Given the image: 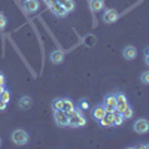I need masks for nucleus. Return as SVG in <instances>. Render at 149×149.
<instances>
[{"label":"nucleus","mask_w":149,"mask_h":149,"mask_svg":"<svg viewBox=\"0 0 149 149\" xmlns=\"http://www.w3.org/2000/svg\"><path fill=\"white\" fill-rule=\"evenodd\" d=\"M84 125H86V119L82 115L81 109H74L72 113H69V127L79 128V127H84Z\"/></svg>","instance_id":"nucleus-1"},{"label":"nucleus","mask_w":149,"mask_h":149,"mask_svg":"<svg viewBox=\"0 0 149 149\" xmlns=\"http://www.w3.org/2000/svg\"><path fill=\"white\" fill-rule=\"evenodd\" d=\"M10 137H12V142H14L17 146H24V145H27L29 140H30V136L26 130H22V128H17L12 131L10 134Z\"/></svg>","instance_id":"nucleus-2"},{"label":"nucleus","mask_w":149,"mask_h":149,"mask_svg":"<svg viewBox=\"0 0 149 149\" xmlns=\"http://www.w3.org/2000/svg\"><path fill=\"white\" fill-rule=\"evenodd\" d=\"M48 8H49V10H51V14H52L54 17H57V18H66V17L69 15V10H67L63 5H60L58 2H55L54 5L48 6Z\"/></svg>","instance_id":"nucleus-3"},{"label":"nucleus","mask_w":149,"mask_h":149,"mask_svg":"<svg viewBox=\"0 0 149 149\" xmlns=\"http://www.w3.org/2000/svg\"><path fill=\"white\" fill-rule=\"evenodd\" d=\"M54 119L58 127H69V115L61 109V110H54Z\"/></svg>","instance_id":"nucleus-4"},{"label":"nucleus","mask_w":149,"mask_h":149,"mask_svg":"<svg viewBox=\"0 0 149 149\" xmlns=\"http://www.w3.org/2000/svg\"><path fill=\"white\" fill-rule=\"evenodd\" d=\"M133 128L137 134H146L149 131V121L145 119V118H140V119H136L134 124H133Z\"/></svg>","instance_id":"nucleus-5"},{"label":"nucleus","mask_w":149,"mask_h":149,"mask_svg":"<svg viewBox=\"0 0 149 149\" xmlns=\"http://www.w3.org/2000/svg\"><path fill=\"white\" fill-rule=\"evenodd\" d=\"M106 112H116V94H107L102 103Z\"/></svg>","instance_id":"nucleus-6"},{"label":"nucleus","mask_w":149,"mask_h":149,"mask_svg":"<svg viewBox=\"0 0 149 149\" xmlns=\"http://www.w3.org/2000/svg\"><path fill=\"white\" fill-rule=\"evenodd\" d=\"M118 18H119V14H118V10L116 9H104V12H103V21L106 22V24H113V22H116L118 21Z\"/></svg>","instance_id":"nucleus-7"},{"label":"nucleus","mask_w":149,"mask_h":149,"mask_svg":"<svg viewBox=\"0 0 149 149\" xmlns=\"http://www.w3.org/2000/svg\"><path fill=\"white\" fill-rule=\"evenodd\" d=\"M122 57L127 61H133V60H136V57H137V49H136L133 45H128V46H125L122 49Z\"/></svg>","instance_id":"nucleus-8"},{"label":"nucleus","mask_w":149,"mask_h":149,"mask_svg":"<svg viewBox=\"0 0 149 149\" xmlns=\"http://www.w3.org/2000/svg\"><path fill=\"white\" fill-rule=\"evenodd\" d=\"M91 115H93V119L95 121H100L104 115H106V109L103 104H95L93 109H91Z\"/></svg>","instance_id":"nucleus-9"},{"label":"nucleus","mask_w":149,"mask_h":149,"mask_svg":"<svg viewBox=\"0 0 149 149\" xmlns=\"http://www.w3.org/2000/svg\"><path fill=\"white\" fill-rule=\"evenodd\" d=\"M49 60H51L52 64H61L64 61V52L61 49H54L49 55Z\"/></svg>","instance_id":"nucleus-10"},{"label":"nucleus","mask_w":149,"mask_h":149,"mask_svg":"<svg viewBox=\"0 0 149 149\" xmlns=\"http://www.w3.org/2000/svg\"><path fill=\"white\" fill-rule=\"evenodd\" d=\"M31 106H33V98L29 95H24L18 100V107L21 110H29V109H31Z\"/></svg>","instance_id":"nucleus-11"},{"label":"nucleus","mask_w":149,"mask_h":149,"mask_svg":"<svg viewBox=\"0 0 149 149\" xmlns=\"http://www.w3.org/2000/svg\"><path fill=\"white\" fill-rule=\"evenodd\" d=\"M127 106H128L127 97L124 95L122 93H118V94H116V110H118V112H122Z\"/></svg>","instance_id":"nucleus-12"},{"label":"nucleus","mask_w":149,"mask_h":149,"mask_svg":"<svg viewBox=\"0 0 149 149\" xmlns=\"http://www.w3.org/2000/svg\"><path fill=\"white\" fill-rule=\"evenodd\" d=\"M24 9H26L29 14H33L39 9V0H26L24 2Z\"/></svg>","instance_id":"nucleus-13"},{"label":"nucleus","mask_w":149,"mask_h":149,"mask_svg":"<svg viewBox=\"0 0 149 149\" xmlns=\"http://www.w3.org/2000/svg\"><path fill=\"white\" fill-rule=\"evenodd\" d=\"M113 113H115V112H106V115L98 122H100L103 127H107V128L112 127V125H113Z\"/></svg>","instance_id":"nucleus-14"},{"label":"nucleus","mask_w":149,"mask_h":149,"mask_svg":"<svg viewBox=\"0 0 149 149\" xmlns=\"http://www.w3.org/2000/svg\"><path fill=\"white\" fill-rule=\"evenodd\" d=\"M90 8L93 12H100L104 9V0H90Z\"/></svg>","instance_id":"nucleus-15"},{"label":"nucleus","mask_w":149,"mask_h":149,"mask_svg":"<svg viewBox=\"0 0 149 149\" xmlns=\"http://www.w3.org/2000/svg\"><path fill=\"white\" fill-rule=\"evenodd\" d=\"M74 109H76V107H74V103L70 100V98H63V110L66 112L67 115L72 113Z\"/></svg>","instance_id":"nucleus-16"},{"label":"nucleus","mask_w":149,"mask_h":149,"mask_svg":"<svg viewBox=\"0 0 149 149\" xmlns=\"http://www.w3.org/2000/svg\"><path fill=\"white\" fill-rule=\"evenodd\" d=\"M60 5H63L69 12H73L74 8H76V3H74V0H57Z\"/></svg>","instance_id":"nucleus-17"},{"label":"nucleus","mask_w":149,"mask_h":149,"mask_svg":"<svg viewBox=\"0 0 149 149\" xmlns=\"http://www.w3.org/2000/svg\"><path fill=\"white\" fill-rule=\"evenodd\" d=\"M124 121H125V118L122 116L121 112L116 110L115 113H113V125H115V127H121L122 124H124Z\"/></svg>","instance_id":"nucleus-18"},{"label":"nucleus","mask_w":149,"mask_h":149,"mask_svg":"<svg viewBox=\"0 0 149 149\" xmlns=\"http://www.w3.org/2000/svg\"><path fill=\"white\" fill-rule=\"evenodd\" d=\"M121 113H122V116L125 118V119H128V118H131V116H133V113H134V112H133V107L128 104L125 109H124V110L121 112Z\"/></svg>","instance_id":"nucleus-19"},{"label":"nucleus","mask_w":149,"mask_h":149,"mask_svg":"<svg viewBox=\"0 0 149 149\" xmlns=\"http://www.w3.org/2000/svg\"><path fill=\"white\" fill-rule=\"evenodd\" d=\"M52 109L54 110H61L63 109V98H55L52 102Z\"/></svg>","instance_id":"nucleus-20"},{"label":"nucleus","mask_w":149,"mask_h":149,"mask_svg":"<svg viewBox=\"0 0 149 149\" xmlns=\"http://www.w3.org/2000/svg\"><path fill=\"white\" fill-rule=\"evenodd\" d=\"M140 82L143 85H149V70H146L140 74Z\"/></svg>","instance_id":"nucleus-21"},{"label":"nucleus","mask_w":149,"mask_h":149,"mask_svg":"<svg viewBox=\"0 0 149 149\" xmlns=\"http://www.w3.org/2000/svg\"><path fill=\"white\" fill-rule=\"evenodd\" d=\"M6 24H8V19H6L5 14H3V12H0V30H5Z\"/></svg>","instance_id":"nucleus-22"},{"label":"nucleus","mask_w":149,"mask_h":149,"mask_svg":"<svg viewBox=\"0 0 149 149\" xmlns=\"http://www.w3.org/2000/svg\"><path fill=\"white\" fill-rule=\"evenodd\" d=\"M9 98H10V94H9V91L8 90H3L2 93H0V100H3V102H9Z\"/></svg>","instance_id":"nucleus-23"},{"label":"nucleus","mask_w":149,"mask_h":149,"mask_svg":"<svg viewBox=\"0 0 149 149\" xmlns=\"http://www.w3.org/2000/svg\"><path fill=\"white\" fill-rule=\"evenodd\" d=\"M143 60H145V64L149 67V48L145 49V55H143Z\"/></svg>","instance_id":"nucleus-24"},{"label":"nucleus","mask_w":149,"mask_h":149,"mask_svg":"<svg viewBox=\"0 0 149 149\" xmlns=\"http://www.w3.org/2000/svg\"><path fill=\"white\" fill-rule=\"evenodd\" d=\"M79 104H81V109H88L90 107V104H88V102H86V100H81Z\"/></svg>","instance_id":"nucleus-25"},{"label":"nucleus","mask_w":149,"mask_h":149,"mask_svg":"<svg viewBox=\"0 0 149 149\" xmlns=\"http://www.w3.org/2000/svg\"><path fill=\"white\" fill-rule=\"evenodd\" d=\"M6 104H8L6 102H3V100H0V110H5V109H6Z\"/></svg>","instance_id":"nucleus-26"},{"label":"nucleus","mask_w":149,"mask_h":149,"mask_svg":"<svg viewBox=\"0 0 149 149\" xmlns=\"http://www.w3.org/2000/svg\"><path fill=\"white\" fill-rule=\"evenodd\" d=\"M43 2H45L48 6H51V5H54V3L57 2V0H43Z\"/></svg>","instance_id":"nucleus-27"},{"label":"nucleus","mask_w":149,"mask_h":149,"mask_svg":"<svg viewBox=\"0 0 149 149\" xmlns=\"http://www.w3.org/2000/svg\"><path fill=\"white\" fill-rule=\"evenodd\" d=\"M3 84H5V76L0 73V85H3Z\"/></svg>","instance_id":"nucleus-28"},{"label":"nucleus","mask_w":149,"mask_h":149,"mask_svg":"<svg viewBox=\"0 0 149 149\" xmlns=\"http://www.w3.org/2000/svg\"><path fill=\"white\" fill-rule=\"evenodd\" d=\"M0 146H2V137H0Z\"/></svg>","instance_id":"nucleus-29"}]
</instances>
